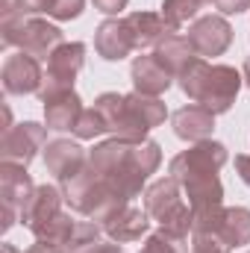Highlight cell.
<instances>
[{"mask_svg":"<svg viewBox=\"0 0 250 253\" xmlns=\"http://www.w3.org/2000/svg\"><path fill=\"white\" fill-rule=\"evenodd\" d=\"M44 115H47L50 129H74L80 115H83V106H80V97L74 94V88L47 97L44 100Z\"/></svg>","mask_w":250,"mask_h":253,"instance_id":"9a60e30c","label":"cell"},{"mask_svg":"<svg viewBox=\"0 0 250 253\" xmlns=\"http://www.w3.org/2000/svg\"><path fill=\"white\" fill-rule=\"evenodd\" d=\"M180 85L191 100H197L212 115H218L233 106L242 77L227 65H206L203 59H191L180 71Z\"/></svg>","mask_w":250,"mask_h":253,"instance_id":"6da1fadb","label":"cell"},{"mask_svg":"<svg viewBox=\"0 0 250 253\" xmlns=\"http://www.w3.org/2000/svg\"><path fill=\"white\" fill-rule=\"evenodd\" d=\"M197 0H165L162 3V18H165V24L171 27V30H177V27H183L188 18H194V12H197Z\"/></svg>","mask_w":250,"mask_h":253,"instance_id":"44dd1931","label":"cell"},{"mask_svg":"<svg viewBox=\"0 0 250 253\" xmlns=\"http://www.w3.org/2000/svg\"><path fill=\"white\" fill-rule=\"evenodd\" d=\"M147 212L174 236H186L188 227H194V212L183 203V197L177 194V180H159L156 186H150L147 191Z\"/></svg>","mask_w":250,"mask_h":253,"instance_id":"3957f363","label":"cell"},{"mask_svg":"<svg viewBox=\"0 0 250 253\" xmlns=\"http://www.w3.org/2000/svg\"><path fill=\"white\" fill-rule=\"evenodd\" d=\"M0 186H3V206H9V209H15V212H21V209L30 203L33 191H36L30 174H27V168L18 165V162H3Z\"/></svg>","mask_w":250,"mask_h":253,"instance_id":"4fadbf2b","label":"cell"},{"mask_svg":"<svg viewBox=\"0 0 250 253\" xmlns=\"http://www.w3.org/2000/svg\"><path fill=\"white\" fill-rule=\"evenodd\" d=\"M3 42L21 47L24 53L36 56V59H50L53 50L62 44V33H59V27L44 24V21L12 18V21H3Z\"/></svg>","mask_w":250,"mask_h":253,"instance_id":"7a4b0ae2","label":"cell"},{"mask_svg":"<svg viewBox=\"0 0 250 253\" xmlns=\"http://www.w3.org/2000/svg\"><path fill=\"white\" fill-rule=\"evenodd\" d=\"M165 121V106L147 94H126L118 106L112 129L126 141H141V135Z\"/></svg>","mask_w":250,"mask_h":253,"instance_id":"277c9868","label":"cell"},{"mask_svg":"<svg viewBox=\"0 0 250 253\" xmlns=\"http://www.w3.org/2000/svg\"><path fill=\"white\" fill-rule=\"evenodd\" d=\"M212 126H215V115L206 106H200V103L183 106L174 115V132L180 138H188V141H203L212 132Z\"/></svg>","mask_w":250,"mask_h":253,"instance_id":"2e32d148","label":"cell"},{"mask_svg":"<svg viewBox=\"0 0 250 253\" xmlns=\"http://www.w3.org/2000/svg\"><path fill=\"white\" fill-rule=\"evenodd\" d=\"M94 47L103 59L115 62V59H124L129 50H135V42H132V30L126 21H106L100 24L97 30V39H94Z\"/></svg>","mask_w":250,"mask_h":253,"instance_id":"7c38bea8","label":"cell"},{"mask_svg":"<svg viewBox=\"0 0 250 253\" xmlns=\"http://www.w3.org/2000/svg\"><path fill=\"white\" fill-rule=\"evenodd\" d=\"M215 6H218L221 12L233 15V12H245V9L250 6V0H215Z\"/></svg>","mask_w":250,"mask_h":253,"instance_id":"484cf974","label":"cell"},{"mask_svg":"<svg viewBox=\"0 0 250 253\" xmlns=\"http://www.w3.org/2000/svg\"><path fill=\"white\" fill-rule=\"evenodd\" d=\"M227 162V150L218 141H200L186 153H180L171 162V177L177 183H194V180H209L218 174V168Z\"/></svg>","mask_w":250,"mask_h":253,"instance_id":"5b68a950","label":"cell"},{"mask_svg":"<svg viewBox=\"0 0 250 253\" xmlns=\"http://www.w3.org/2000/svg\"><path fill=\"white\" fill-rule=\"evenodd\" d=\"M44 138H47L44 126L33 124V121L6 129V135H3V162L27 165V162L36 156V150L44 144Z\"/></svg>","mask_w":250,"mask_h":253,"instance_id":"9c48e42d","label":"cell"},{"mask_svg":"<svg viewBox=\"0 0 250 253\" xmlns=\"http://www.w3.org/2000/svg\"><path fill=\"white\" fill-rule=\"evenodd\" d=\"M83 59H85V47L83 44H59L53 50V56L47 59V77H44V85H42V100L59 94V91H68L74 85V77L80 74L83 68Z\"/></svg>","mask_w":250,"mask_h":253,"instance_id":"8992f818","label":"cell"},{"mask_svg":"<svg viewBox=\"0 0 250 253\" xmlns=\"http://www.w3.org/2000/svg\"><path fill=\"white\" fill-rule=\"evenodd\" d=\"M215 236L227 248L248 245L250 242V212L248 209H224L221 212V221L215 227Z\"/></svg>","mask_w":250,"mask_h":253,"instance_id":"ac0fdd59","label":"cell"},{"mask_svg":"<svg viewBox=\"0 0 250 253\" xmlns=\"http://www.w3.org/2000/svg\"><path fill=\"white\" fill-rule=\"evenodd\" d=\"M44 162L59 177V183H68L71 177H77L83 171V147L74 144V141H68V138H59V141L47 144Z\"/></svg>","mask_w":250,"mask_h":253,"instance_id":"5bb4252c","label":"cell"},{"mask_svg":"<svg viewBox=\"0 0 250 253\" xmlns=\"http://www.w3.org/2000/svg\"><path fill=\"white\" fill-rule=\"evenodd\" d=\"M194 253H227V245L215 233H197L194 236Z\"/></svg>","mask_w":250,"mask_h":253,"instance_id":"603a6c76","label":"cell"},{"mask_svg":"<svg viewBox=\"0 0 250 253\" xmlns=\"http://www.w3.org/2000/svg\"><path fill=\"white\" fill-rule=\"evenodd\" d=\"M53 0H18V12H50Z\"/></svg>","mask_w":250,"mask_h":253,"instance_id":"d4e9b609","label":"cell"},{"mask_svg":"<svg viewBox=\"0 0 250 253\" xmlns=\"http://www.w3.org/2000/svg\"><path fill=\"white\" fill-rule=\"evenodd\" d=\"M188 42L194 47V53L200 56H218L230 47L233 42V30L224 18L218 15H209V18H200L191 30H188Z\"/></svg>","mask_w":250,"mask_h":253,"instance_id":"52a82bcc","label":"cell"},{"mask_svg":"<svg viewBox=\"0 0 250 253\" xmlns=\"http://www.w3.org/2000/svg\"><path fill=\"white\" fill-rule=\"evenodd\" d=\"M191 53H194V47H191L188 36H165V42H159V47H156V56L168 65L174 74H180L194 59Z\"/></svg>","mask_w":250,"mask_h":253,"instance_id":"ffe728a7","label":"cell"},{"mask_svg":"<svg viewBox=\"0 0 250 253\" xmlns=\"http://www.w3.org/2000/svg\"><path fill=\"white\" fill-rule=\"evenodd\" d=\"M171 77H174V71L162 62L156 53L138 56V59L132 62V83H135V91H138V94H147V97L162 94V91L171 85Z\"/></svg>","mask_w":250,"mask_h":253,"instance_id":"8fae6325","label":"cell"},{"mask_svg":"<svg viewBox=\"0 0 250 253\" xmlns=\"http://www.w3.org/2000/svg\"><path fill=\"white\" fill-rule=\"evenodd\" d=\"M197 3H215V0H197Z\"/></svg>","mask_w":250,"mask_h":253,"instance_id":"4dcf8cb0","label":"cell"},{"mask_svg":"<svg viewBox=\"0 0 250 253\" xmlns=\"http://www.w3.org/2000/svg\"><path fill=\"white\" fill-rule=\"evenodd\" d=\"M144 230H147V215L132 206H121L112 218H106V233L115 242H135L144 236Z\"/></svg>","mask_w":250,"mask_h":253,"instance_id":"e0dca14e","label":"cell"},{"mask_svg":"<svg viewBox=\"0 0 250 253\" xmlns=\"http://www.w3.org/2000/svg\"><path fill=\"white\" fill-rule=\"evenodd\" d=\"M126 24H129V30H132L135 47H150V44L162 42V36L171 30V27L165 24V18L150 15V12H135V15L126 18Z\"/></svg>","mask_w":250,"mask_h":253,"instance_id":"d6986e66","label":"cell"},{"mask_svg":"<svg viewBox=\"0 0 250 253\" xmlns=\"http://www.w3.org/2000/svg\"><path fill=\"white\" fill-rule=\"evenodd\" d=\"M62 194L53 189V186H39V189L33 191V197H30V203L21 209V221L39 236L50 221H56L59 215H62Z\"/></svg>","mask_w":250,"mask_h":253,"instance_id":"30bf717a","label":"cell"},{"mask_svg":"<svg viewBox=\"0 0 250 253\" xmlns=\"http://www.w3.org/2000/svg\"><path fill=\"white\" fill-rule=\"evenodd\" d=\"M80 12H83V0H53L47 15H53L59 21H68V18H77Z\"/></svg>","mask_w":250,"mask_h":253,"instance_id":"cb8c5ba5","label":"cell"},{"mask_svg":"<svg viewBox=\"0 0 250 253\" xmlns=\"http://www.w3.org/2000/svg\"><path fill=\"white\" fill-rule=\"evenodd\" d=\"M27 253H62V248H56V245H47V242H39V245H33Z\"/></svg>","mask_w":250,"mask_h":253,"instance_id":"f1b7e54d","label":"cell"},{"mask_svg":"<svg viewBox=\"0 0 250 253\" xmlns=\"http://www.w3.org/2000/svg\"><path fill=\"white\" fill-rule=\"evenodd\" d=\"M94 6L100 12H106V15H115V12H121L126 6V0H94Z\"/></svg>","mask_w":250,"mask_h":253,"instance_id":"4316f807","label":"cell"},{"mask_svg":"<svg viewBox=\"0 0 250 253\" xmlns=\"http://www.w3.org/2000/svg\"><path fill=\"white\" fill-rule=\"evenodd\" d=\"M42 68L39 59L30 56V53H15L9 56L3 65V85L9 94H33V91H42Z\"/></svg>","mask_w":250,"mask_h":253,"instance_id":"ba28073f","label":"cell"},{"mask_svg":"<svg viewBox=\"0 0 250 253\" xmlns=\"http://www.w3.org/2000/svg\"><path fill=\"white\" fill-rule=\"evenodd\" d=\"M106 129H109V124H106V118L100 115L97 106L83 109L80 121H77V126H74V132H77L80 138H94V135H100V132H106Z\"/></svg>","mask_w":250,"mask_h":253,"instance_id":"7402d4cb","label":"cell"},{"mask_svg":"<svg viewBox=\"0 0 250 253\" xmlns=\"http://www.w3.org/2000/svg\"><path fill=\"white\" fill-rule=\"evenodd\" d=\"M245 80H248V85H250V59L245 62Z\"/></svg>","mask_w":250,"mask_h":253,"instance_id":"f546056e","label":"cell"},{"mask_svg":"<svg viewBox=\"0 0 250 253\" xmlns=\"http://www.w3.org/2000/svg\"><path fill=\"white\" fill-rule=\"evenodd\" d=\"M236 171H239V177L250 186V156H236Z\"/></svg>","mask_w":250,"mask_h":253,"instance_id":"83f0119b","label":"cell"}]
</instances>
